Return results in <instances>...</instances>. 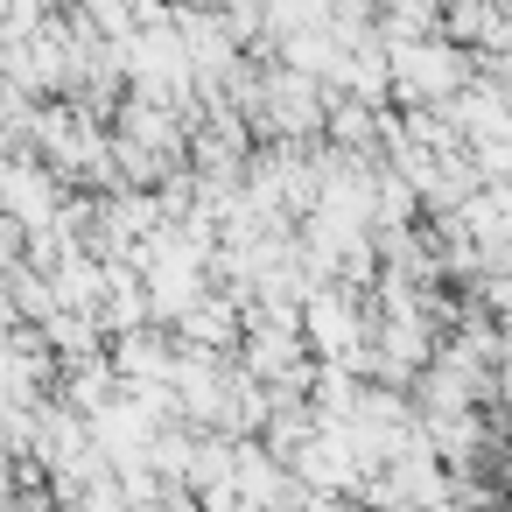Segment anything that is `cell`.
<instances>
[]
</instances>
